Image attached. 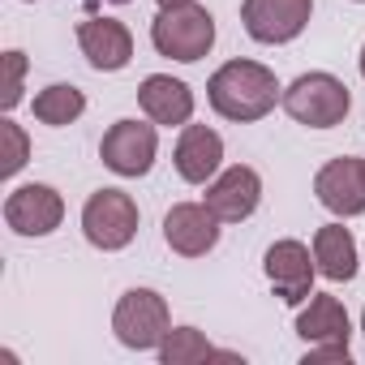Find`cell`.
<instances>
[{
  "label": "cell",
  "instance_id": "1",
  "mask_svg": "<svg viewBox=\"0 0 365 365\" xmlns=\"http://www.w3.org/2000/svg\"><path fill=\"white\" fill-rule=\"evenodd\" d=\"M207 99L224 120L250 125V120H262L267 112H275V103L284 99V86L258 61H228L211 73Z\"/></svg>",
  "mask_w": 365,
  "mask_h": 365
},
{
  "label": "cell",
  "instance_id": "2",
  "mask_svg": "<svg viewBox=\"0 0 365 365\" xmlns=\"http://www.w3.org/2000/svg\"><path fill=\"white\" fill-rule=\"evenodd\" d=\"M150 43L168 61L194 65V61H202L215 48V18H211V9L194 5V0H190V5L159 9L155 22H150Z\"/></svg>",
  "mask_w": 365,
  "mask_h": 365
},
{
  "label": "cell",
  "instance_id": "3",
  "mask_svg": "<svg viewBox=\"0 0 365 365\" xmlns=\"http://www.w3.org/2000/svg\"><path fill=\"white\" fill-rule=\"evenodd\" d=\"M284 112L305 125V129H331V125H344L348 108H352V95L348 86L335 78V73H301L292 86H284Z\"/></svg>",
  "mask_w": 365,
  "mask_h": 365
},
{
  "label": "cell",
  "instance_id": "4",
  "mask_svg": "<svg viewBox=\"0 0 365 365\" xmlns=\"http://www.w3.org/2000/svg\"><path fill=\"white\" fill-rule=\"evenodd\" d=\"M112 331L125 348L133 352H146V348H159L163 335L172 331V314H168V301L155 292V288H129L116 309H112Z\"/></svg>",
  "mask_w": 365,
  "mask_h": 365
},
{
  "label": "cell",
  "instance_id": "5",
  "mask_svg": "<svg viewBox=\"0 0 365 365\" xmlns=\"http://www.w3.org/2000/svg\"><path fill=\"white\" fill-rule=\"evenodd\" d=\"M82 232L103 254L125 250L138 237V202L125 190H95L82 207Z\"/></svg>",
  "mask_w": 365,
  "mask_h": 365
},
{
  "label": "cell",
  "instance_id": "6",
  "mask_svg": "<svg viewBox=\"0 0 365 365\" xmlns=\"http://www.w3.org/2000/svg\"><path fill=\"white\" fill-rule=\"evenodd\" d=\"M155 155H159L155 120L150 125L146 120H116L99 142V159L116 176H146L155 168Z\"/></svg>",
  "mask_w": 365,
  "mask_h": 365
},
{
  "label": "cell",
  "instance_id": "7",
  "mask_svg": "<svg viewBox=\"0 0 365 365\" xmlns=\"http://www.w3.org/2000/svg\"><path fill=\"white\" fill-rule=\"evenodd\" d=\"M314 18V0H241V26L254 43H292Z\"/></svg>",
  "mask_w": 365,
  "mask_h": 365
},
{
  "label": "cell",
  "instance_id": "8",
  "mask_svg": "<svg viewBox=\"0 0 365 365\" xmlns=\"http://www.w3.org/2000/svg\"><path fill=\"white\" fill-rule=\"evenodd\" d=\"M262 271H267V279H271V288H275V297L284 301V305H301V301H309L314 297V275H318V262H314V254H309V245H301V241H275L271 250H267V258H262Z\"/></svg>",
  "mask_w": 365,
  "mask_h": 365
},
{
  "label": "cell",
  "instance_id": "9",
  "mask_svg": "<svg viewBox=\"0 0 365 365\" xmlns=\"http://www.w3.org/2000/svg\"><path fill=\"white\" fill-rule=\"evenodd\" d=\"M314 194L318 202L339 215V220H356L365 211V159H352V155H339L331 163L318 168L314 176Z\"/></svg>",
  "mask_w": 365,
  "mask_h": 365
},
{
  "label": "cell",
  "instance_id": "10",
  "mask_svg": "<svg viewBox=\"0 0 365 365\" xmlns=\"http://www.w3.org/2000/svg\"><path fill=\"white\" fill-rule=\"evenodd\" d=\"M163 241L180 258H202L220 245V215L207 202H176L163 215Z\"/></svg>",
  "mask_w": 365,
  "mask_h": 365
},
{
  "label": "cell",
  "instance_id": "11",
  "mask_svg": "<svg viewBox=\"0 0 365 365\" xmlns=\"http://www.w3.org/2000/svg\"><path fill=\"white\" fill-rule=\"evenodd\" d=\"M65 220V198L52 185H18L5 198V224L18 237H52Z\"/></svg>",
  "mask_w": 365,
  "mask_h": 365
},
{
  "label": "cell",
  "instance_id": "12",
  "mask_svg": "<svg viewBox=\"0 0 365 365\" xmlns=\"http://www.w3.org/2000/svg\"><path fill=\"white\" fill-rule=\"evenodd\" d=\"M202 202L220 215V224H241L262 202V176L250 163H232V168H224L211 185H207V198Z\"/></svg>",
  "mask_w": 365,
  "mask_h": 365
},
{
  "label": "cell",
  "instance_id": "13",
  "mask_svg": "<svg viewBox=\"0 0 365 365\" xmlns=\"http://www.w3.org/2000/svg\"><path fill=\"white\" fill-rule=\"evenodd\" d=\"M172 163H176L180 180H190V185H211L220 176V163H224V138L215 129H207V125H180Z\"/></svg>",
  "mask_w": 365,
  "mask_h": 365
},
{
  "label": "cell",
  "instance_id": "14",
  "mask_svg": "<svg viewBox=\"0 0 365 365\" xmlns=\"http://www.w3.org/2000/svg\"><path fill=\"white\" fill-rule=\"evenodd\" d=\"M78 48L91 61V69L99 73H116L133 61V35L116 18H86L78 26Z\"/></svg>",
  "mask_w": 365,
  "mask_h": 365
},
{
  "label": "cell",
  "instance_id": "15",
  "mask_svg": "<svg viewBox=\"0 0 365 365\" xmlns=\"http://www.w3.org/2000/svg\"><path fill=\"white\" fill-rule=\"evenodd\" d=\"M138 103H142V112L155 120V125H190V116H194V91L180 82V78H172V73H150V78H142V86H138Z\"/></svg>",
  "mask_w": 365,
  "mask_h": 365
},
{
  "label": "cell",
  "instance_id": "16",
  "mask_svg": "<svg viewBox=\"0 0 365 365\" xmlns=\"http://www.w3.org/2000/svg\"><path fill=\"white\" fill-rule=\"evenodd\" d=\"M297 335L305 344H348L352 322H348L344 301L339 297H327V292H314L309 305L297 314Z\"/></svg>",
  "mask_w": 365,
  "mask_h": 365
},
{
  "label": "cell",
  "instance_id": "17",
  "mask_svg": "<svg viewBox=\"0 0 365 365\" xmlns=\"http://www.w3.org/2000/svg\"><path fill=\"white\" fill-rule=\"evenodd\" d=\"M314 262L318 275H327L331 284H348L356 275V241L344 224H322L314 232Z\"/></svg>",
  "mask_w": 365,
  "mask_h": 365
},
{
  "label": "cell",
  "instance_id": "18",
  "mask_svg": "<svg viewBox=\"0 0 365 365\" xmlns=\"http://www.w3.org/2000/svg\"><path fill=\"white\" fill-rule=\"evenodd\" d=\"M35 120H43V125H73L82 112H86V95L73 86V82H52V86H43L39 95H35Z\"/></svg>",
  "mask_w": 365,
  "mask_h": 365
},
{
  "label": "cell",
  "instance_id": "19",
  "mask_svg": "<svg viewBox=\"0 0 365 365\" xmlns=\"http://www.w3.org/2000/svg\"><path fill=\"white\" fill-rule=\"evenodd\" d=\"M207 356H220V352L207 344V335L198 327H172L163 335V344H159V361L163 365H198Z\"/></svg>",
  "mask_w": 365,
  "mask_h": 365
},
{
  "label": "cell",
  "instance_id": "20",
  "mask_svg": "<svg viewBox=\"0 0 365 365\" xmlns=\"http://www.w3.org/2000/svg\"><path fill=\"white\" fill-rule=\"evenodd\" d=\"M0 142H5V155H0V159H5V163H0V176H18L22 168H26V159H31V138H26V129L18 125V120H0Z\"/></svg>",
  "mask_w": 365,
  "mask_h": 365
},
{
  "label": "cell",
  "instance_id": "21",
  "mask_svg": "<svg viewBox=\"0 0 365 365\" xmlns=\"http://www.w3.org/2000/svg\"><path fill=\"white\" fill-rule=\"evenodd\" d=\"M22 78H26V56L18 48L5 52V95H0V108L14 112L22 103Z\"/></svg>",
  "mask_w": 365,
  "mask_h": 365
},
{
  "label": "cell",
  "instance_id": "22",
  "mask_svg": "<svg viewBox=\"0 0 365 365\" xmlns=\"http://www.w3.org/2000/svg\"><path fill=\"white\" fill-rule=\"evenodd\" d=\"M327 361H344L348 365V344H309L305 365H327Z\"/></svg>",
  "mask_w": 365,
  "mask_h": 365
},
{
  "label": "cell",
  "instance_id": "23",
  "mask_svg": "<svg viewBox=\"0 0 365 365\" xmlns=\"http://www.w3.org/2000/svg\"><path fill=\"white\" fill-rule=\"evenodd\" d=\"M172 5H190V0H159V9H172Z\"/></svg>",
  "mask_w": 365,
  "mask_h": 365
},
{
  "label": "cell",
  "instance_id": "24",
  "mask_svg": "<svg viewBox=\"0 0 365 365\" xmlns=\"http://www.w3.org/2000/svg\"><path fill=\"white\" fill-rule=\"evenodd\" d=\"M356 65H361V78H365V48H361V56H356Z\"/></svg>",
  "mask_w": 365,
  "mask_h": 365
},
{
  "label": "cell",
  "instance_id": "25",
  "mask_svg": "<svg viewBox=\"0 0 365 365\" xmlns=\"http://www.w3.org/2000/svg\"><path fill=\"white\" fill-rule=\"evenodd\" d=\"M361 331H365V309H361Z\"/></svg>",
  "mask_w": 365,
  "mask_h": 365
},
{
  "label": "cell",
  "instance_id": "26",
  "mask_svg": "<svg viewBox=\"0 0 365 365\" xmlns=\"http://www.w3.org/2000/svg\"><path fill=\"white\" fill-rule=\"evenodd\" d=\"M112 5H129V0H112Z\"/></svg>",
  "mask_w": 365,
  "mask_h": 365
},
{
  "label": "cell",
  "instance_id": "27",
  "mask_svg": "<svg viewBox=\"0 0 365 365\" xmlns=\"http://www.w3.org/2000/svg\"><path fill=\"white\" fill-rule=\"evenodd\" d=\"M356 5H365V0H356Z\"/></svg>",
  "mask_w": 365,
  "mask_h": 365
}]
</instances>
